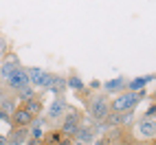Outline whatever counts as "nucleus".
Masks as SVG:
<instances>
[{
  "instance_id": "0eeeda50",
  "label": "nucleus",
  "mask_w": 156,
  "mask_h": 145,
  "mask_svg": "<svg viewBox=\"0 0 156 145\" xmlns=\"http://www.w3.org/2000/svg\"><path fill=\"white\" fill-rule=\"evenodd\" d=\"M66 110H68L66 99H64V97H55V99H53V103L48 106L46 119H48V121H62V115H64Z\"/></svg>"
},
{
  "instance_id": "4be33fe9",
  "label": "nucleus",
  "mask_w": 156,
  "mask_h": 145,
  "mask_svg": "<svg viewBox=\"0 0 156 145\" xmlns=\"http://www.w3.org/2000/svg\"><path fill=\"white\" fill-rule=\"evenodd\" d=\"M0 145H7V136H2V134H0Z\"/></svg>"
},
{
  "instance_id": "7ed1b4c3",
  "label": "nucleus",
  "mask_w": 156,
  "mask_h": 145,
  "mask_svg": "<svg viewBox=\"0 0 156 145\" xmlns=\"http://www.w3.org/2000/svg\"><path fill=\"white\" fill-rule=\"evenodd\" d=\"M79 128H81V115H79L77 110H68V115H66L64 119H62V128H59L62 136L73 141V139L77 136Z\"/></svg>"
},
{
  "instance_id": "b1692460",
  "label": "nucleus",
  "mask_w": 156,
  "mask_h": 145,
  "mask_svg": "<svg viewBox=\"0 0 156 145\" xmlns=\"http://www.w3.org/2000/svg\"><path fill=\"white\" fill-rule=\"evenodd\" d=\"M152 77H154V79H156V72H154V75H152Z\"/></svg>"
},
{
  "instance_id": "1a4fd4ad",
  "label": "nucleus",
  "mask_w": 156,
  "mask_h": 145,
  "mask_svg": "<svg viewBox=\"0 0 156 145\" xmlns=\"http://www.w3.org/2000/svg\"><path fill=\"white\" fill-rule=\"evenodd\" d=\"M139 134L143 139H154L156 136V119H147V117H143L139 121V126H136Z\"/></svg>"
},
{
  "instance_id": "aec40b11",
  "label": "nucleus",
  "mask_w": 156,
  "mask_h": 145,
  "mask_svg": "<svg viewBox=\"0 0 156 145\" xmlns=\"http://www.w3.org/2000/svg\"><path fill=\"white\" fill-rule=\"evenodd\" d=\"M99 86H101V84H99L97 79H95V81H90V88H92V90H99Z\"/></svg>"
},
{
  "instance_id": "f3484780",
  "label": "nucleus",
  "mask_w": 156,
  "mask_h": 145,
  "mask_svg": "<svg viewBox=\"0 0 156 145\" xmlns=\"http://www.w3.org/2000/svg\"><path fill=\"white\" fill-rule=\"evenodd\" d=\"M66 86H68L70 90H77V92H79V90H84V81H81L79 75H75V72H73V75L66 79Z\"/></svg>"
},
{
  "instance_id": "5701e85b",
  "label": "nucleus",
  "mask_w": 156,
  "mask_h": 145,
  "mask_svg": "<svg viewBox=\"0 0 156 145\" xmlns=\"http://www.w3.org/2000/svg\"><path fill=\"white\" fill-rule=\"evenodd\" d=\"M70 145H86V143H79V141H75V139H73V141H70Z\"/></svg>"
},
{
  "instance_id": "dca6fc26",
  "label": "nucleus",
  "mask_w": 156,
  "mask_h": 145,
  "mask_svg": "<svg viewBox=\"0 0 156 145\" xmlns=\"http://www.w3.org/2000/svg\"><path fill=\"white\" fill-rule=\"evenodd\" d=\"M92 136H95V134H92V130H90V128H84V126H81V128H79V132H77V136H75V141H79V143H86V145H90Z\"/></svg>"
},
{
  "instance_id": "393cba45",
  "label": "nucleus",
  "mask_w": 156,
  "mask_h": 145,
  "mask_svg": "<svg viewBox=\"0 0 156 145\" xmlns=\"http://www.w3.org/2000/svg\"><path fill=\"white\" fill-rule=\"evenodd\" d=\"M154 97H156V92H154Z\"/></svg>"
},
{
  "instance_id": "9b49d317",
  "label": "nucleus",
  "mask_w": 156,
  "mask_h": 145,
  "mask_svg": "<svg viewBox=\"0 0 156 145\" xmlns=\"http://www.w3.org/2000/svg\"><path fill=\"white\" fill-rule=\"evenodd\" d=\"M152 79H154L152 75H141V77H134L132 81H128V84H126V88H128L130 92H139V90H145V86H147Z\"/></svg>"
},
{
  "instance_id": "a211bd4d",
  "label": "nucleus",
  "mask_w": 156,
  "mask_h": 145,
  "mask_svg": "<svg viewBox=\"0 0 156 145\" xmlns=\"http://www.w3.org/2000/svg\"><path fill=\"white\" fill-rule=\"evenodd\" d=\"M7 46H9V40L5 35H0V57L7 55Z\"/></svg>"
},
{
  "instance_id": "2eb2a0df",
  "label": "nucleus",
  "mask_w": 156,
  "mask_h": 145,
  "mask_svg": "<svg viewBox=\"0 0 156 145\" xmlns=\"http://www.w3.org/2000/svg\"><path fill=\"white\" fill-rule=\"evenodd\" d=\"M126 84H128V81L123 79V77L110 79L108 84H106V90H108V92H119V90H123V88H126Z\"/></svg>"
},
{
  "instance_id": "6e6552de",
  "label": "nucleus",
  "mask_w": 156,
  "mask_h": 145,
  "mask_svg": "<svg viewBox=\"0 0 156 145\" xmlns=\"http://www.w3.org/2000/svg\"><path fill=\"white\" fill-rule=\"evenodd\" d=\"M29 141V128H11L7 134V145H27Z\"/></svg>"
},
{
  "instance_id": "423d86ee",
  "label": "nucleus",
  "mask_w": 156,
  "mask_h": 145,
  "mask_svg": "<svg viewBox=\"0 0 156 145\" xmlns=\"http://www.w3.org/2000/svg\"><path fill=\"white\" fill-rule=\"evenodd\" d=\"M20 66H22V64H20V57H18L16 53H7V55L2 57V64H0V75H2L0 84H2V81H5L9 75H11L13 70H18Z\"/></svg>"
},
{
  "instance_id": "9d476101",
  "label": "nucleus",
  "mask_w": 156,
  "mask_h": 145,
  "mask_svg": "<svg viewBox=\"0 0 156 145\" xmlns=\"http://www.w3.org/2000/svg\"><path fill=\"white\" fill-rule=\"evenodd\" d=\"M27 72H29V84L33 86V88H42L48 70H42V68H37V66H31V68H27Z\"/></svg>"
},
{
  "instance_id": "f257e3e1",
  "label": "nucleus",
  "mask_w": 156,
  "mask_h": 145,
  "mask_svg": "<svg viewBox=\"0 0 156 145\" xmlns=\"http://www.w3.org/2000/svg\"><path fill=\"white\" fill-rule=\"evenodd\" d=\"M145 99V90L139 92H121L110 101V115H123V112H134L136 103Z\"/></svg>"
},
{
  "instance_id": "412c9836",
  "label": "nucleus",
  "mask_w": 156,
  "mask_h": 145,
  "mask_svg": "<svg viewBox=\"0 0 156 145\" xmlns=\"http://www.w3.org/2000/svg\"><path fill=\"white\" fill-rule=\"evenodd\" d=\"M57 145H70V139H62V141H59Z\"/></svg>"
},
{
  "instance_id": "f03ea898",
  "label": "nucleus",
  "mask_w": 156,
  "mask_h": 145,
  "mask_svg": "<svg viewBox=\"0 0 156 145\" xmlns=\"http://www.w3.org/2000/svg\"><path fill=\"white\" fill-rule=\"evenodd\" d=\"M88 115L92 121H97V123H106L108 115H110V101L106 95H97V97H92L88 101Z\"/></svg>"
},
{
  "instance_id": "39448f33",
  "label": "nucleus",
  "mask_w": 156,
  "mask_h": 145,
  "mask_svg": "<svg viewBox=\"0 0 156 145\" xmlns=\"http://www.w3.org/2000/svg\"><path fill=\"white\" fill-rule=\"evenodd\" d=\"M33 115L20 103V106H16V110H13V115H11V121H9V126L11 128H29L31 123H33Z\"/></svg>"
},
{
  "instance_id": "6ab92c4d",
  "label": "nucleus",
  "mask_w": 156,
  "mask_h": 145,
  "mask_svg": "<svg viewBox=\"0 0 156 145\" xmlns=\"http://www.w3.org/2000/svg\"><path fill=\"white\" fill-rule=\"evenodd\" d=\"M145 117H147V119H154V117H156V103H154V106H150L147 110H145Z\"/></svg>"
},
{
  "instance_id": "4468645a",
  "label": "nucleus",
  "mask_w": 156,
  "mask_h": 145,
  "mask_svg": "<svg viewBox=\"0 0 156 145\" xmlns=\"http://www.w3.org/2000/svg\"><path fill=\"white\" fill-rule=\"evenodd\" d=\"M16 103H18V99L9 95L7 99H2V101H0V112H5V115H9V117H11V115H13V110H16Z\"/></svg>"
},
{
  "instance_id": "20e7f679",
  "label": "nucleus",
  "mask_w": 156,
  "mask_h": 145,
  "mask_svg": "<svg viewBox=\"0 0 156 145\" xmlns=\"http://www.w3.org/2000/svg\"><path fill=\"white\" fill-rule=\"evenodd\" d=\"M2 86H5L9 92H18L20 88L29 86V72H27V68H24V66H20L18 70H13L11 75H9V77L2 81Z\"/></svg>"
},
{
  "instance_id": "ddd939ff",
  "label": "nucleus",
  "mask_w": 156,
  "mask_h": 145,
  "mask_svg": "<svg viewBox=\"0 0 156 145\" xmlns=\"http://www.w3.org/2000/svg\"><path fill=\"white\" fill-rule=\"evenodd\" d=\"M35 97V88L33 86H24V88H20L18 92H16V99L20 101V103H24V101H29V99H33Z\"/></svg>"
},
{
  "instance_id": "f8f14e48",
  "label": "nucleus",
  "mask_w": 156,
  "mask_h": 145,
  "mask_svg": "<svg viewBox=\"0 0 156 145\" xmlns=\"http://www.w3.org/2000/svg\"><path fill=\"white\" fill-rule=\"evenodd\" d=\"M22 106L31 112V115H33V117H40V115H42V112H44V103H42V99H40L37 95L33 97V99H29V101H24L22 103Z\"/></svg>"
}]
</instances>
